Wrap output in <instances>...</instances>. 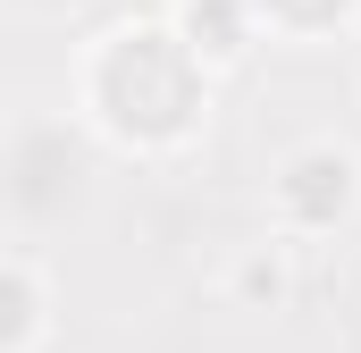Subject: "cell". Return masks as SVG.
<instances>
[{"mask_svg": "<svg viewBox=\"0 0 361 353\" xmlns=\"http://www.w3.org/2000/svg\"><path fill=\"white\" fill-rule=\"evenodd\" d=\"M219 109V76H202V59L177 42V25L160 8H126L109 25H92L68 59V118L76 135L118 152V160H185L202 152Z\"/></svg>", "mask_w": 361, "mask_h": 353, "instance_id": "6da1fadb", "label": "cell"}, {"mask_svg": "<svg viewBox=\"0 0 361 353\" xmlns=\"http://www.w3.org/2000/svg\"><path fill=\"white\" fill-rule=\"evenodd\" d=\"M261 210H269V236H286V244L345 236L361 219V152L345 135H302V143H286L269 160Z\"/></svg>", "mask_w": 361, "mask_h": 353, "instance_id": "7a4b0ae2", "label": "cell"}, {"mask_svg": "<svg viewBox=\"0 0 361 353\" xmlns=\"http://www.w3.org/2000/svg\"><path fill=\"white\" fill-rule=\"evenodd\" d=\"M76 176H85V135L76 118H25L0 152V202L25 210V219H59L76 202Z\"/></svg>", "mask_w": 361, "mask_h": 353, "instance_id": "3957f363", "label": "cell"}, {"mask_svg": "<svg viewBox=\"0 0 361 353\" xmlns=\"http://www.w3.org/2000/svg\"><path fill=\"white\" fill-rule=\"evenodd\" d=\"M169 25H177V42L202 59V76H235L252 51H261V25H252V0H169L160 8Z\"/></svg>", "mask_w": 361, "mask_h": 353, "instance_id": "277c9868", "label": "cell"}, {"mask_svg": "<svg viewBox=\"0 0 361 353\" xmlns=\"http://www.w3.org/2000/svg\"><path fill=\"white\" fill-rule=\"evenodd\" d=\"M294 294H302V269H294V244L286 236H252V244H235L219 261V303L227 311L277 320V311H294Z\"/></svg>", "mask_w": 361, "mask_h": 353, "instance_id": "5b68a950", "label": "cell"}, {"mask_svg": "<svg viewBox=\"0 0 361 353\" xmlns=\"http://www.w3.org/2000/svg\"><path fill=\"white\" fill-rule=\"evenodd\" d=\"M51 320H59L51 269L34 253H0V353H42L51 345Z\"/></svg>", "mask_w": 361, "mask_h": 353, "instance_id": "8992f818", "label": "cell"}, {"mask_svg": "<svg viewBox=\"0 0 361 353\" xmlns=\"http://www.w3.org/2000/svg\"><path fill=\"white\" fill-rule=\"evenodd\" d=\"M252 25L277 51H328L361 34V0H252Z\"/></svg>", "mask_w": 361, "mask_h": 353, "instance_id": "52a82bcc", "label": "cell"}, {"mask_svg": "<svg viewBox=\"0 0 361 353\" xmlns=\"http://www.w3.org/2000/svg\"><path fill=\"white\" fill-rule=\"evenodd\" d=\"M353 92H361V68H353Z\"/></svg>", "mask_w": 361, "mask_h": 353, "instance_id": "ba28073f", "label": "cell"}]
</instances>
